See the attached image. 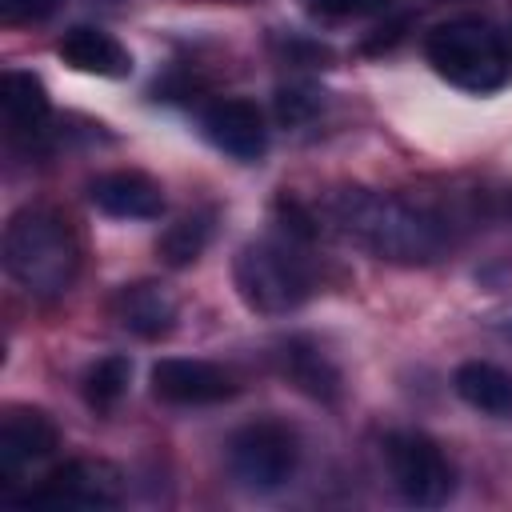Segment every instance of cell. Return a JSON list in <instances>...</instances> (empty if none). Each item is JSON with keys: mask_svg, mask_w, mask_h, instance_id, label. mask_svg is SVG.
<instances>
[{"mask_svg": "<svg viewBox=\"0 0 512 512\" xmlns=\"http://www.w3.org/2000/svg\"><path fill=\"white\" fill-rule=\"evenodd\" d=\"M324 212H328V220L336 224V232L344 240L372 252L376 260L428 264L448 244L444 224L432 212H424V208H416L400 196H388V192L340 188V192L328 196Z\"/></svg>", "mask_w": 512, "mask_h": 512, "instance_id": "1", "label": "cell"}, {"mask_svg": "<svg viewBox=\"0 0 512 512\" xmlns=\"http://www.w3.org/2000/svg\"><path fill=\"white\" fill-rule=\"evenodd\" d=\"M4 268L36 300H56L76 284L80 240L52 208H24L4 228Z\"/></svg>", "mask_w": 512, "mask_h": 512, "instance_id": "2", "label": "cell"}, {"mask_svg": "<svg viewBox=\"0 0 512 512\" xmlns=\"http://www.w3.org/2000/svg\"><path fill=\"white\" fill-rule=\"evenodd\" d=\"M428 64L464 92H496L508 84L512 64L500 32L480 16H456L428 32Z\"/></svg>", "mask_w": 512, "mask_h": 512, "instance_id": "3", "label": "cell"}, {"mask_svg": "<svg viewBox=\"0 0 512 512\" xmlns=\"http://www.w3.org/2000/svg\"><path fill=\"white\" fill-rule=\"evenodd\" d=\"M232 280L240 300L260 316L296 312L312 296V272L292 240H252L236 252Z\"/></svg>", "mask_w": 512, "mask_h": 512, "instance_id": "4", "label": "cell"}, {"mask_svg": "<svg viewBox=\"0 0 512 512\" xmlns=\"http://www.w3.org/2000/svg\"><path fill=\"white\" fill-rule=\"evenodd\" d=\"M300 464V440L284 420H248L228 436V472L248 492H276Z\"/></svg>", "mask_w": 512, "mask_h": 512, "instance_id": "5", "label": "cell"}, {"mask_svg": "<svg viewBox=\"0 0 512 512\" xmlns=\"http://www.w3.org/2000/svg\"><path fill=\"white\" fill-rule=\"evenodd\" d=\"M384 460L396 492L416 508H440L456 488V472L448 456L424 432H392L384 440Z\"/></svg>", "mask_w": 512, "mask_h": 512, "instance_id": "6", "label": "cell"}, {"mask_svg": "<svg viewBox=\"0 0 512 512\" xmlns=\"http://www.w3.org/2000/svg\"><path fill=\"white\" fill-rule=\"evenodd\" d=\"M36 508H112L120 504V472L108 460H68L20 496Z\"/></svg>", "mask_w": 512, "mask_h": 512, "instance_id": "7", "label": "cell"}, {"mask_svg": "<svg viewBox=\"0 0 512 512\" xmlns=\"http://www.w3.org/2000/svg\"><path fill=\"white\" fill-rule=\"evenodd\" d=\"M236 376L208 360L164 356L152 364V396L164 404H220L236 396Z\"/></svg>", "mask_w": 512, "mask_h": 512, "instance_id": "8", "label": "cell"}, {"mask_svg": "<svg viewBox=\"0 0 512 512\" xmlns=\"http://www.w3.org/2000/svg\"><path fill=\"white\" fill-rule=\"evenodd\" d=\"M200 128L220 152H228L236 160H256L268 144V128H264L260 108L252 100H240V96L208 104L200 116Z\"/></svg>", "mask_w": 512, "mask_h": 512, "instance_id": "9", "label": "cell"}, {"mask_svg": "<svg viewBox=\"0 0 512 512\" xmlns=\"http://www.w3.org/2000/svg\"><path fill=\"white\" fill-rule=\"evenodd\" d=\"M60 448V428L40 408H12L0 424V472L12 480L16 472L48 460Z\"/></svg>", "mask_w": 512, "mask_h": 512, "instance_id": "10", "label": "cell"}, {"mask_svg": "<svg viewBox=\"0 0 512 512\" xmlns=\"http://www.w3.org/2000/svg\"><path fill=\"white\" fill-rule=\"evenodd\" d=\"M88 200L120 220H156L164 212V192L148 172L136 168H120V172H104L88 184Z\"/></svg>", "mask_w": 512, "mask_h": 512, "instance_id": "11", "label": "cell"}, {"mask_svg": "<svg viewBox=\"0 0 512 512\" xmlns=\"http://www.w3.org/2000/svg\"><path fill=\"white\" fill-rule=\"evenodd\" d=\"M56 52L64 64H72L76 72H92V76H128L132 72V56L128 48L92 24H76L56 40Z\"/></svg>", "mask_w": 512, "mask_h": 512, "instance_id": "12", "label": "cell"}, {"mask_svg": "<svg viewBox=\"0 0 512 512\" xmlns=\"http://www.w3.org/2000/svg\"><path fill=\"white\" fill-rule=\"evenodd\" d=\"M0 108H4V124L8 136L20 144H32L36 136H44L48 128V92L40 84V76L32 72H4L0 76Z\"/></svg>", "mask_w": 512, "mask_h": 512, "instance_id": "13", "label": "cell"}, {"mask_svg": "<svg viewBox=\"0 0 512 512\" xmlns=\"http://www.w3.org/2000/svg\"><path fill=\"white\" fill-rule=\"evenodd\" d=\"M112 316H116L120 328H128L132 336H140V340H160V336H168L172 324H176V304H172V296H168L160 284L140 280V284H124V288L116 292Z\"/></svg>", "mask_w": 512, "mask_h": 512, "instance_id": "14", "label": "cell"}, {"mask_svg": "<svg viewBox=\"0 0 512 512\" xmlns=\"http://www.w3.org/2000/svg\"><path fill=\"white\" fill-rule=\"evenodd\" d=\"M280 372L308 396V400H320V404H336L340 392H344V376L340 368L304 336H292L280 344Z\"/></svg>", "mask_w": 512, "mask_h": 512, "instance_id": "15", "label": "cell"}, {"mask_svg": "<svg viewBox=\"0 0 512 512\" xmlns=\"http://www.w3.org/2000/svg\"><path fill=\"white\" fill-rule=\"evenodd\" d=\"M452 388L484 416H512V372L492 360H464L452 376Z\"/></svg>", "mask_w": 512, "mask_h": 512, "instance_id": "16", "label": "cell"}, {"mask_svg": "<svg viewBox=\"0 0 512 512\" xmlns=\"http://www.w3.org/2000/svg\"><path fill=\"white\" fill-rule=\"evenodd\" d=\"M212 220H216V212L208 208V212H188V216H180L176 224H168V232L156 240L160 260H164L168 268H188V264H196L200 252H204L208 240H212V228H216Z\"/></svg>", "mask_w": 512, "mask_h": 512, "instance_id": "17", "label": "cell"}, {"mask_svg": "<svg viewBox=\"0 0 512 512\" xmlns=\"http://www.w3.org/2000/svg\"><path fill=\"white\" fill-rule=\"evenodd\" d=\"M128 380H132V360H128V356H120V352L100 356V360L84 372V400H88V408H96V412L116 408V400L124 396Z\"/></svg>", "mask_w": 512, "mask_h": 512, "instance_id": "18", "label": "cell"}, {"mask_svg": "<svg viewBox=\"0 0 512 512\" xmlns=\"http://www.w3.org/2000/svg\"><path fill=\"white\" fill-rule=\"evenodd\" d=\"M320 108H324V96L312 84H284V88H276V120L288 124V128L308 124Z\"/></svg>", "mask_w": 512, "mask_h": 512, "instance_id": "19", "label": "cell"}, {"mask_svg": "<svg viewBox=\"0 0 512 512\" xmlns=\"http://www.w3.org/2000/svg\"><path fill=\"white\" fill-rule=\"evenodd\" d=\"M392 0H308V12L328 16V20H348V16H376L388 12Z\"/></svg>", "mask_w": 512, "mask_h": 512, "instance_id": "20", "label": "cell"}, {"mask_svg": "<svg viewBox=\"0 0 512 512\" xmlns=\"http://www.w3.org/2000/svg\"><path fill=\"white\" fill-rule=\"evenodd\" d=\"M64 0H0V20L4 24H32L48 20Z\"/></svg>", "mask_w": 512, "mask_h": 512, "instance_id": "21", "label": "cell"}, {"mask_svg": "<svg viewBox=\"0 0 512 512\" xmlns=\"http://www.w3.org/2000/svg\"><path fill=\"white\" fill-rule=\"evenodd\" d=\"M508 212H512V192H508Z\"/></svg>", "mask_w": 512, "mask_h": 512, "instance_id": "22", "label": "cell"}]
</instances>
